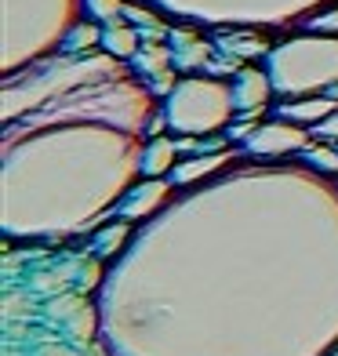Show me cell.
Listing matches in <instances>:
<instances>
[{
  "label": "cell",
  "instance_id": "obj_9",
  "mask_svg": "<svg viewBox=\"0 0 338 356\" xmlns=\"http://www.w3.org/2000/svg\"><path fill=\"white\" fill-rule=\"evenodd\" d=\"M328 99H338V84H335V88H328Z\"/></svg>",
  "mask_w": 338,
  "mask_h": 356
},
{
  "label": "cell",
  "instance_id": "obj_5",
  "mask_svg": "<svg viewBox=\"0 0 338 356\" xmlns=\"http://www.w3.org/2000/svg\"><path fill=\"white\" fill-rule=\"evenodd\" d=\"M120 240H124V225H113V229H106V233H102V240H99V251H102V254L117 251Z\"/></svg>",
  "mask_w": 338,
  "mask_h": 356
},
{
  "label": "cell",
  "instance_id": "obj_10",
  "mask_svg": "<svg viewBox=\"0 0 338 356\" xmlns=\"http://www.w3.org/2000/svg\"><path fill=\"white\" fill-rule=\"evenodd\" d=\"M335 149H338V145H335Z\"/></svg>",
  "mask_w": 338,
  "mask_h": 356
},
{
  "label": "cell",
  "instance_id": "obj_3",
  "mask_svg": "<svg viewBox=\"0 0 338 356\" xmlns=\"http://www.w3.org/2000/svg\"><path fill=\"white\" fill-rule=\"evenodd\" d=\"M88 11L99 15V19H113V15L124 11V4L120 0H88Z\"/></svg>",
  "mask_w": 338,
  "mask_h": 356
},
{
  "label": "cell",
  "instance_id": "obj_2",
  "mask_svg": "<svg viewBox=\"0 0 338 356\" xmlns=\"http://www.w3.org/2000/svg\"><path fill=\"white\" fill-rule=\"evenodd\" d=\"M331 109V99L328 102H302V106H284L280 113L287 120H302V124H316L320 117H324V113Z\"/></svg>",
  "mask_w": 338,
  "mask_h": 356
},
{
  "label": "cell",
  "instance_id": "obj_8",
  "mask_svg": "<svg viewBox=\"0 0 338 356\" xmlns=\"http://www.w3.org/2000/svg\"><path fill=\"white\" fill-rule=\"evenodd\" d=\"M313 29H328V33H338V11H328L324 19H316Z\"/></svg>",
  "mask_w": 338,
  "mask_h": 356
},
{
  "label": "cell",
  "instance_id": "obj_4",
  "mask_svg": "<svg viewBox=\"0 0 338 356\" xmlns=\"http://www.w3.org/2000/svg\"><path fill=\"white\" fill-rule=\"evenodd\" d=\"M305 160H313L316 168H324V171H338V149L328 153V149H309L305 153Z\"/></svg>",
  "mask_w": 338,
  "mask_h": 356
},
{
  "label": "cell",
  "instance_id": "obj_6",
  "mask_svg": "<svg viewBox=\"0 0 338 356\" xmlns=\"http://www.w3.org/2000/svg\"><path fill=\"white\" fill-rule=\"evenodd\" d=\"M88 44H95L91 26H77V33H70V40H66V47H88Z\"/></svg>",
  "mask_w": 338,
  "mask_h": 356
},
{
  "label": "cell",
  "instance_id": "obj_7",
  "mask_svg": "<svg viewBox=\"0 0 338 356\" xmlns=\"http://www.w3.org/2000/svg\"><path fill=\"white\" fill-rule=\"evenodd\" d=\"M313 135L316 138H338V113L328 117V120H320V124H313Z\"/></svg>",
  "mask_w": 338,
  "mask_h": 356
},
{
  "label": "cell",
  "instance_id": "obj_1",
  "mask_svg": "<svg viewBox=\"0 0 338 356\" xmlns=\"http://www.w3.org/2000/svg\"><path fill=\"white\" fill-rule=\"evenodd\" d=\"M106 47L113 55H135V44H138V37H135V29H127V26H113V29H106Z\"/></svg>",
  "mask_w": 338,
  "mask_h": 356
}]
</instances>
